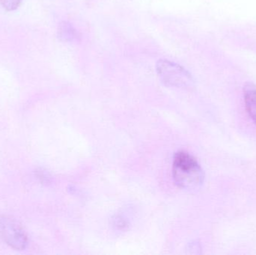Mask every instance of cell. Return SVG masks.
<instances>
[{
  "label": "cell",
  "mask_w": 256,
  "mask_h": 255,
  "mask_svg": "<svg viewBox=\"0 0 256 255\" xmlns=\"http://www.w3.org/2000/svg\"><path fill=\"white\" fill-rule=\"evenodd\" d=\"M172 175L180 188L194 190L200 188L204 181V172L197 160L188 153L179 151L174 156Z\"/></svg>",
  "instance_id": "1"
},
{
  "label": "cell",
  "mask_w": 256,
  "mask_h": 255,
  "mask_svg": "<svg viewBox=\"0 0 256 255\" xmlns=\"http://www.w3.org/2000/svg\"><path fill=\"white\" fill-rule=\"evenodd\" d=\"M156 71L162 82L168 86L180 88H191L194 85L190 73L182 66L168 61L160 60Z\"/></svg>",
  "instance_id": "2"
},
{
  "label": "cell",
  "mask_w": 256,
  "mask_h": 255,
  "mask_svg": "<svg viewBox=\"0 0 256 255\" xmlns=\"http://www.w3.org/2000/svg\"><path fill=\"white\" fill-rule=\"evenodd\" d=\"M0 237L7 245L15 250L26 248L28 239L21 226L10 217H0Z\"/></svg>",
  "instance_id": "3"
},
{
  "label": "cell",
  "mask_w": 256,
  "mask_h": 255,
  "mask_svg": "<svg viewBox=\"0 0 256 255\" xmlns=\"http://www.w3.org/2000/svg\"><path fill=\"white\" fill-rule=\"evenodd\" d=\"M244 100L246 111L256 124V87L254 84L245 85Z\"/></svg>",
  "instance_id": "4"
},
{
  "label": "cell",
  "mask_w": 256,
  "mask_h": 255,
  "mask_svg": "<svg viewBox=\"0 0 256 255\" xmlns=\"http://www.w3.org/2000/svg\"><path fill=\"white\" fill-rule=\"evenodd\" d=\"M58 37L63 41H73L79 38V34L76 30L68 22H62L58 27Z\"/></svg>",
  "instance_id": "5"
},
{
  "label": "cell",
  "mask_w": 256,
  "mask_h": 255,
  "mask_svg": "<svg viewBox=\"0 0 256 255\" xmlns=\"http://www.w3.org/2000/svg\"><path fill=\"white\" fill-rule=\"evenodd\" d=\"M21 1L22 0H0V3L8 11H12L19 7Z\"/></svg>",
  "instance_id": "6"
}]
</instances>
